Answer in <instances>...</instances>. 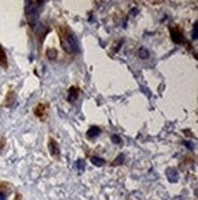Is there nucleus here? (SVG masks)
<instances>
[{
  "instance_id": "17",
  "label": "nucleus",
  "mask_w": 198,
  "mask_h": 200,
  "mask_svg": "<svg viewBox=\"0 0 198 200\" xmlns=\"http://www.w3.org/2000/svg\"><path fill=\"white\" fill-rule=\"evenodd\" d=\"M197 30H198V25H197V23H194V25H193V32H192V38H193L194 41L197 39V33H198V31H197Z\"/></svg>"
},
{
  "instance_id": "10",
  "label": "nucleus",
  "mask_w": 198,
  "mask_h": 200,
  "mask_svg": "<svg viewBox=\"0 0 198 200\" xmlns=\"http://www.w3.org/2000/svg\"><path fill=\"white\" fill-rule=\"evenodd\" d=\"M0 66L4 69H7V57L1 46H0Z\"/></svg>"
},
{
  "instance_id": "19",
  "label": "nucleus",
  "mask_w": 198,
  "mask_h": 200,
  "mask_svg": "<svg viewBox=\"0 0 198 200\" xmlns=\"http://www.w3.org/2000/svg\"><path fill=\"white\" fill-rule=\"evenodd\" d=\"M0 200H6V194L4 191H0Z\"/></svg>"
},
{
  "instance_id": "14",
  "label": "nucleus",
  "mask_w": 198,
  "mask_h": 200,
  "mask_svg": "<svg viewBox=\"0 0 198 200\" xmlns=\"http://www.w3.org/2000/svg\"><path fill=\"white\" fill-rule=\"evenodd\" d=\"M137 54H138V57L141 58V59H147V58H149V52H148L147 49L143 48V47H141V48L138 49Z\"/></svg>"
},
{
  "instance_id": "8",
  "label": "nucleus",
  "mask_w": 198,
  "mask_h": 200,
  "mask_svg": "<svg viewBox=\"0 0 198 200\" xmlns=\"http://www.w3.org/2000/svg\"><path fill=\"white\" fill-rule=\"evenodd\" d=\"M166 177H168L169 182L176 183V182L179 180V173H177V171H176L175 168H169V170L166 171Z\"/></svg>"
},
{
  "instance_id": "16",
  "label": "nucleus",
  "mask_w": 198,
  "mask_h": 200,
  "mask_svg": "<svg viewBox=\"0 0 198 200\" xmlns=\"http://www.w3.org/2000/svg\"><path fill=\"white\" fill-rule=\"evenodd\" d=\"M122 162H123V155L121 154V155H119V156L116 157V160H115V161H113L111 166H119V164H121Z\"/></svg>"
},
{
  "instance_id": "9",
  "label": "nucleus",
  "mask_w": 198,
  "mask_h": 200,
  "mask_svg": "<svg viewBox=\"0 0 198 200\" xmlns=\"http://www.w3.org/2000/svg\"><path fill=\"white\" fill-rule=\"evenodd\" d=\"M99 134H100V129H99L98 127L93 125V127H90L88 130H87V138L88 139H94L97 136H99Z\"/></svg>"
},
{
  "instance_id": "15",
  "label": "nucleus",
  "mask_w": 198,
  "mask_h": 200,
  "mask_svg": "<svg viewBox=\"0 0 198 200\" xmlns=\"http://www.w3.org/2000/svg\"><path fill=\"white\" fill-rule=\"evenodd\" d=\"M75 167L78 172H83L85 171V167H86V164H85V161H82V160H78L75 162Z\"/></svg>"
},
{
  "instance_id": "1",
  "label": "nucleus",
  "mask_w": 198,
  "mask_h": 200,
  "mask_svg": "<svg viewBox=\"0 0 198 200\" xmlns=\"http://www.w3.org/2000/svg\"><path fill=\"white\" fill-rule=\"evenodd\" d=\"M57 33H59L60 44L64 52L67 54H75L78 52L77 38L67 26H60L57 28Z\"/></svg>"
},
{
  "instance_id": "12",
  "label": "nucleus",
  "mask_w": 198,
  "mask_h": 200,
  "mask_svg": "<svg viewBox=\"0 0 198 200\" xmlns=\"http://www.w3.org/2000/svg\"><path fill=\"white\" fill-rule=\"evenodd\" d=\"M90 162H92L94 166H97V167H102V166H104V163H105V160L102 158V157L94 156V157L90 158Z\"/></svg>"
},
{
  "instance_id": "5",
  "label": "nucleus",
  "mask_w": 198,
  "mask_h": 200,
  "mask_svg": "<svg viewBox=\"0 0 198 200\" xmlns=\"http://www.w3.org/2000/svg\"><path fill=\"white\" fill-rule=\"evenodd\" d=\"M48 150H49V152H50L53 158H56V160H59L60 158V147H59V145H57L56 140L54 138H49Z\"/></svg>"
},
{
  "instance_id": "7",
  "label": "nucleus",
  "mask_w": 198,
  "mask_h": 200,
  "mask_svg": "<svg viewBox=\"0 0 198 200\" xmlns=\"http://www.w3.org/2000/svg\"><path fill=\"white\" fill-rule=\"evenodd\" d=\"M80 92H81V90L77 87V86H71L69 88V93H67V101L70 103H75V101L80 96Z\"/></svg>"
},
{
  "instance_id": "13",
  "label": "nucleus",
  "mask_w": 198,
  "mask_h": 200,
  "mask_svg": "<svg viewBox=\"0 0 198 200\" xmlns=\"http://www.w3.org/2000/svg\"><path fill=\"white\" fill-rule=\"evenodd\" d=\"M47 57H48L50 60L56 59V57H57L56 49H55V48H48V49H47Z\"/></svg>"
},
{
  "instance_id": "18",
  "label": "nucleus",
  "mask_w": 198,
  "mask_h": 200,
  "mask_svg": "<svg viewBox=\"0 0 198 200\" xmlns=\"http://www.w3.org/2000/svg\"><path fill=\"white\" fill-rule=\"evenodd\" d=\"M111 140H113V143H115V144H120L121 143V138L119 135H113Z\"/></svg>"
},
{
  "instance_id": "11",
  "label": "nucleus",
  "mask_w": 198,
  "mask_h": 200,
  "mask_svg": "<svg viewBox=\"0 0 198 200\" xmlns=\"http://www.w3.org/2000/svg\"><path fill=\"white\" fill-rule=\"evenodd\" d=\"M15 103V92L11 90V91H9V93H7V96H6V99H5V106H11V104H14Z\"/></svg>"
},
{
  "instance_id": "3",
  "label": "nucleus",
  "mask_w": 198,
  "mask_h": 200,
  "mask_svg": "<svg viewBox=\"0 0 198 200\" xmlns=\"http://www.w3.org/2000/svg\"><path fill=\"white\" fill-rule=\"evenodd\" d=\"M33 114H34L38 119L44 122L48 118V114H49V103L48 102H39L33 108Z\"/></svg>"
},
{
  "instance_id": "6",
  "label": "nucleus",
  "mask_w": 198,
  "mask_h": 200,
  "mask_svg": "<svg viewBox=\"0 0 198 200\" xmlns=\"http://www.w3.org/2000/svg\"><path fill=\"white\" fill-rule=\"evenodd\" d=\"M170 33H171V39H172V42L174 43L181 44L184 42V32L181 31L179 27H175V28L170 27Z\"/></svg>"
},
{
  "instance_id": "20",
  "label": "nucleus",
  "mask_w": 198,
  "mask_h": 200,
  "mask_svg": "<svg viewBox=\"0 0 198 200\" xmlns=\"http://www.w3.org/2000/svg\"><path fill=\"white\" fill-rule=\"evenodd\" d=\"M4 141H5V139H4V138L0 139V149H3V147H4Z\"/></svg>"
},
{
  "instance_id": "4",
  "label": "nucleus",
  "mask_w": 198,
  "mask_h": 200,
  "mask_svg": "<svg viewBox=\"0 0 198 200\" xmlns=\"http://www.w3.org/2000/svg\"><path fill=\"white\" fill-rule=\"evenodd\" d=\"M32 27H33V30H34L36 37L38 38L39 46H42V43H43V39L45 38L47 33L49 32V28H48V27H45L43 23H39V22H37V23L34 25V26H32Z\"/></svg>"
},
{
  "instance_id": "2",
  "label": "nucleus",
  "mask_w": 198,
  "mask_h": 200,
  "mask_svg": "<svg viewBox=\"0 0 198 200\" xmlns=\"http://www.w3.org/2000/svg\"><path fill=\"white\" fill-rule=\"evenodd\" d=\"M44 1H27L26 6H24V14H26V17L28 20L29 26H34L38 22V17H39V12L42 10Z\"/></svg>"
}]
</instances>
